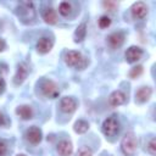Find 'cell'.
Returning a JSON list of instances; mask_svg holds the SVG:
<instances>
[{
  "instance_id": "16",
  "label": "cell",
  "mask_w": 156,
  "mask_h": 156,
  "mask_svg": "<svg viewBox=\"0 0 156 156\" xmlns=\"http://www.w3.org/2000/svg\"><path fill=\"white\" fill-rule=\"evenodd\" d=\"M16 113H17L21 118H23V119H29V118H32V116H33L32 107H30V106H27V105H22V106H20V107H17Z\"/></svg>"
},
{
  "instance_id": "18",
  "label": "cell",
  "mask_w": 156,
  "mask_h": 156,
  "mask_svg": "<svg viewBox=\"0 0 156 156\" xmlns=\"http://www.w3.org/2000/svg\"><path fill=\"white\" fill-rule=\"evenodd\" d=\"M85 34H87V26H85V23H82L78 26V28L74 32V41L76 43L82 41L85 38Z\"/></svg>"
},
{
  "instance_id": "22",
  "label": "cell",
  "mask_w": 156,
  "mask_h": 156,
  "mask_svg": "<svg viewBox=\"0 0 156 156\" xmlns=\"http://www.w3.org/2000/svg\"><path fill=\"white\" fill-rule=\"evenodd\" d=\"M141 73H143V67H141V66H136V67H134V68L130 69L129 77H130V78H138Z\"/></svg>"
},
{
  "instance_id": "4",
  "label": "cell",
  "mask_w": 156,
  "mask_h": 156,
  "mask_svg": "<svg viewBox=\"0 0 156 156\" xmlns=\"http://www.w3.org/2000/svg\"><path fill=\"white\" fill-rule=\"evenodd\" d=\"M102 132L106 136H115L119 132V124L116 117H107L102 123Z\"/></svg>"
},
{
  "instance_id": "26",
  "label": "cell",
  "mask_w": 156,
  "mask_h": 156,
  "mask_svg": "<svg viewBox=\"0 0 156 156\" xmlns=\"http://www.w3.org/2000/svg\"><path fill=\"white\" fill-rule=\"evenodd\" d=\"M6 150H7L6 143L4 140H0V156H4L6 154Z\"/></svg>"
},
{
  "instance_id": "6",
  "label": "cell",
  "mask_w": 156,
  "mask_h": 156,
  "mask_svg": "<svg viewBox=\"0 0 156 156\" xmlns=\"http://www.w3.org/2000/svg\"><path fill=\"white\" fill-rule=\"evenodd\" d=\"M130 12H132V16L134 18H138V20H141L146 16L147 13V7L146 5L143 2V1H138V2H134L132 9H130Z\"/></svg>"
},
{
  "instance_id": "23",
  "label": "cell",
  "mask_w": 156,
  "mask_h": 156,
  "mask_svg": "<svg viewBox=\"0 0 156 156\" xmlns=\"http://www.w3.org/2000/svg\"><path fill=\"white\" fill-rule=\"evenodd\" d=\"M147 151H149L152 156L156 155V140H155V138H152V139L149 141V144H147Z\"/></svg>"
},
{
  "instance_id": "15",
  "label": "cell",
  "mask_w": 156,
  "mask_h": 156,
  "mask_svg": "<svg viewBox=\"0 0 156 156\" xmlns=\"http://www.w3.org/2000/svg\"><path fill=\"white\" fill-rule=\"evenodd\" d=\"M73 151V146L69 141L67 140H62L57 144V152L61 155V156H69Z\"/></svg>"
},
{
  "instance_id": "14",
  "label": "cell",
  "mask_w": 156,
  "mask_h": 156,
  "mask_svg": "<svg viewBox=\"0 0 156 156\" xmlns=\"http://www.w3.org/2000/svg\"><path fill=\"white\" fill-rule=\"evenodd\" d=\"M151 94H152V90L150 87H141L136 90L135 99L138 102H145L151 98Z\"/></svg>"
},
{
  "instance_id": "3",
  "label": "cell",
  "mask_w": 156,
  "mask_h": 156,
  "mask_svg": "<svg viewBox=\"0 0 156 156\" xmlns=\"http://www.w3.org/2000/svg\"><path fill=\"white\" fill-rule=\"evenodd\" d=\"M17 13L18 16L22 18L23 22L28 23V22H32L34 18H35V12H34V9H33V4L32 2H21V5L18 6L17 9Z\"/></svg>"
},
{
  "instance_id": "11",
  "label": "cell",
  "mask_w": 156,
  "mask_h": 156,
  "mask_svg": "<svg viewBox=\"0 0 156 156\" xmlns=\"http://www.w3.org/2000/svg\"><path fill=\"white\" fill-rule=\"evenodd\" d=\"M107 40H108V44H110L111 48L117 49V48H119L123 44V41H124V34L122 32H115V33H112V34L108 35Z\"/></svg>"
},
{
  "instance_id": "19",
  "label": "cell",
  "mask_w": 156,
  "mask_h": 156,
  "mask_svg": "<svg viewBox=\"0 0 156 156\" xmlns=\"http://www.w3.org/2000/svg\"><path fill=\"white\" fill-rule=\"evenodd\" d=\"M73 128H74V132L79 133V134H83V133H85L88 130L89 124H88V122H85L83 119H79V121H77L74 123V127Z\"/></svg>"
},
{
  "instance_id": "13",
  "label": "cell",
  "mask_w": 156,
  "mask_h": 156,
  "mask_svg": "<svg viewBox=\"0 0 156 156\" xmlns=\"http://www.w3.org/2000/svg\"><path fill=\"white\" fill-rule=\"evenodd\" d=\"M41 130L38 127H30L27 130V140L32 144H39L41 141Z\"/></svg>"
},
{
  "instance_id": "30",
  "label": "cell",
  "mask_w": 156,
  "mask_h": 156,
  "mask_svg": "<svg viewBox=\"0 0 156 156\" xmlns=\"http://www.w3.org/2000/svg\"><path fill=\"white\" fill-rule=\"evenodd\" d=\"M17 156H26V155H23V154H20V155H17Z\"/></svg>"
},
{
  "instance_id": "17",
  "label": "cell",
  "mask_w": 156,
  "mask_h": 156,
  "mask_svg": "<svg viewBox=\"0 0 156 156\" xmlns=\"http://www.w3.org/2000/svg\"><path fill=\"white\" fill-rule=\"evenodd\" d=\"M43 18L46 23L49 24H55L56 21H57V17H56V12L52 10V9H46L44 12H43Z\"/></svg>"
},
{
  "instance_id": "1",
  "label": "cell",
  "mask_w": 156,
  "mask_h": 156,
  "mask_svg": "<svg viewBox=\"0 0 156 156\" xmlns=\"http://www.w3.org/2000/svg\"><path fill=\"white\" fill-rule=\"evenodd\" d=\"M136 146H138V141H136V136L134 135V133H132V132L127 133L121 141L122 152L126 156H134L135 151H136Z\"/></svg>"
},
{
  "instance_id": "20",
  "label": "cell",
  "mask_w": 156,
  "mask_h": 156,
  "mask_svg": "<svg viewBox=\"0 0 156 156\" xmlns=\"http://www.w3.org/2000/svg\"><path fill=\"white\" fill-rule=\"evenodd\" d=\"M58 11L62 16H68L69 12H71V4H68L67 1L61 2L60 6H58Z\"/></svg>"
},
{
  "instance_id": "29",
  "label": "cell",
  "mask_w": 156,
  "mask_h": 156,
  "mask_svg": "<svg viewBox=\"0 0 156 156\" xmlns=\"http://www.w3.org/2000/svg\"><path fill=\"white\" fill-rule=\"evenodd\" d=\"M4 122H5V118H4L2 113H0V126H2V124H4Z\"/></svg>"
},
{
  "instance_id": "5",
  "label": "cell",
  "mask_w": 156,
  "mask_h": 156,
  "mask_svg": "<svg viewBox=\"0 0 156 156\" xmlns=\"http://www.w3.org/2000/svg\"><path fill=\"white\" fill-rule=\"evenodd\" d=\"M41 91L45 96H48L50 99H55L60 95V90H58L56 83H54L52 80H45L41 84Z\"/></svg>"
},
{
  "instance_id": "27",
  "label": "cell",
  "mask_w": 156,
  "mask_h": 156,
  "mask_svg": "<svg viewBox=\"0 0 156 156\" xmlns=\"http://www.w3.org/2000/svg\"><path fill=\"white\" fill-rule=\"evenodd\" d=\"M5 87H6V84H5V80H4V79L0 77V94H1V93L5 90Z\"/></svg>"
},
{
  "instance_id": "2",
  "label": "cell",
  "mask_w": 156,
  "mask_h": 156,
  "mask_svg": "<svg viewBox=\"0 0 156 156\" xmlns=\"http://www.w3.org/2000/svg\"><path fill=\"white\" fill-rule=\"evenodd\" d=\"M65 61H66V63L69 67H74L77 69H83L87 66V63H88L85 57L80 52L74 51V50H69V51L66 52Z\"/></svg>"
},
{
  "instance_id": "24",
  "label": "cell",
  "mask_w": 156,
  "mask_h": 156,
  "mask_svg": "<svg viewBox=\"0 0 156 156\" xmlns=\"http://www.w3.org/2000/svg\"><path fill=\"white\" fill-rule=\"evenodd\" d=\"M91 155H93V151L87 146L80 147L78 150V154H77V156H91Z\"/></svg>"
},
{
  "instance_id": "28",
  "label": "cell",
  "mask_w": 156,
  "mask_h": 156,
  "mask_svg": "<svg viewBox=\"0 0 156 156\" xmlns=\"http://www.w3.org/2000/svg\"><path fill=\"white\" fill-rule=\"evenodd\" d=\"M4 49H5V41H4L2 39H0V52H1Z\"/></svg>"
},
{
  "instance_id": "21",
  "label": "cell",
  "mask_w": 156,
  "mask_h": 156,
  "mask_svg": "<svg viewBox=\"0 0 156 156\" xmlns=\"http://www.w3.org/2000/svg\"><path fill=\"white\" fill-rule=\"evenodd\" d=\"M111 24V20L107 16H101L99 18V27L100 28H107Z\"/></svg>"
},
{
  "instance_id": "25",
  "label": "cell",
  "mask_w": 156,
  "mask_h": 156,
  "mask_svg": "<svg viewBox=\"0 0 156 156\" xmlns=\"http://www.w3.org/2000/svg\"><path fill=\"white\" fill-rule=\"evenodd\" d=\"M102 5H104L105 9L110 10V11H115L116 7H117V2H115V1H104Z\"/></svg>"
},
{
  "instance_id": "7",
  "label": "cell",
  "mask_w": 156,
  "mask_h": 156,
  "mask_svg": "<svg viewBox=\"0 0 156 156\" xmlns=\"http://www.w3.org/2000/svg\"><path fill=\"white\" fill-rule=\"evenodd\" d=\"M141 56H143V50L139 46H130L126 51V58L129 63L136 62L138 60H140Z\"/></svg>"
},
{
  "instance_id": "8",
  "label": "cell",
  "mask_w": 156,
  "mask_h": 156,
  "mask_svg": "<svg viewBox=\"0 0 156 156\" xmlns=\"http://www.w3.org/2000/svg\"><path fill=\"white\" fill-rule=\"evenodd\" d=\"M60 108L65 113H72L77 108V102L72 98H68V96L67 98H62L61 102H60Z\"/></svg>"
},
{
  "instance_id": "10",
  "label": "cell",
  "mask_w": 156,
  "mask_h": 156,
  "mask_svg": "<svg viewBox=\"0 0 156 156\" xmlns=\"http://www.w3.org/2000/svg\"><path fill=\"white\" fill-rule=\"evenodd\" d=\"M126 101V95L123 91L121 90H116L113 91L110 96H108V104L112 106V107H116V106H119L122 104H124Z\"/></svg>"
},
{
  "instance_id": "12",
  "label": "cell",
  "mask_w": 156,
  "mask_h": 156,
  "mask_svg": "<svg viewBox=\"0 0 156 156\" xmlns=\"http://www.w3.org/2000/svg\"><path fill=\"white\" fill-rule=\"evenodd\" d=\"M27 74H28V68L26 66V63H20L18 67H17V71H16V74L13 77V82L15 84L20 85L23 83V80L27 78Z\"/></svg>"
},
{
  "instance_id": "9",
  "label": "cell",
  "mask_w": 156,
  "mask_h": 156,
  "mask_svg": "<svg viewBox=\"0 0 156 156\" xmlns=\"http://www.w3.org/2000/svg\"><path fill=\"white\" fill-rule=\"evenodd\" d=\"M52 45H54V41H52L50 38L43 37V38H40V39L38 40V43H37V50H38V52H40V54H46V52H49V51L52 49Z\"/></svg>"
}]
</instances>
